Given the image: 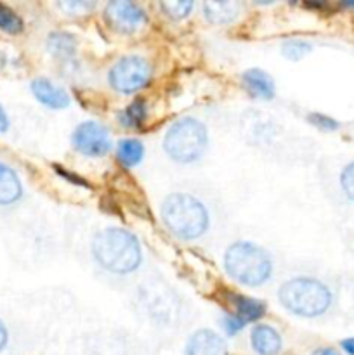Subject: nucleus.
<instances>
[{
	"label": "nucleus",
	"instance_id": "nucleus-24",
	"mask_svg": "<svg viewBox=\"0 0 354 355\" xmlns=\"http://www.w3.org/2000/svg\"><path fill=\"white\" fill-rule=\"evenodd\" d=\"M340 186H342L344 194L354 201V162L349 163L340 173Z\"/></svg>",
	"mask_w": 354,
	"mask_h": 355
},
{
	"label": "nucleus",
	"instance_id": "nucleus-16",
	"mask_svg": "<svg viewBox=\"0 0 354 355\" xmlns=\"http://www.w3.org/2000/svg\"><path fill=\"white\" fill-rule=\"evenodd\" d=\"M47 49L56 58H71L76 52V38L65 31H54L47 38Z\"/></svg>",
	"mask_w": 354,
	"mask_h": 355
},
{
	"label": "nucleus",
	"instance_id": "nucleus-25",
	"mask_svg": "<svg viewBox=\"0 0 354 355\" xmlns=\"http://www.w3.org/2000/svg\"><path fill=\"white\" fill-rule=\"evenodd\" d=\"M222 328H224V331L228 333L229 336H233L238 335V333L245 328V322H243L242 319L236 318L235 314H226L224 319H222Z\"/></svg>",
	"mask_w": 354,
	"mask_h": 355
},
{
	"label": "nucleus",
	"instance_id": "nucleus-14",
	"mask_svg": "<svg viewBox=\"0 0 354 355\" xmlns=\"http://www.w3.org/2000/svg\"><path fill=\"white\" fill-rule=\"evenodd\" d=\"M23 196V186L17 173L0 163V205H12Z\"/></svg>",
	"mask_w": 354,
	"mask_h": 355
},
{
	"label": "nucleus",
	"instance_id": "nucleus-2",
	"mask_svg": "<svg viewBox=\"0 0 354 355\" xmlns=\"http://www.w3.org/2000/svg\"><path fill=\"white\" fill-rule=\"evenodd\" d=\"M228 276L243 286H260L273 274V260L269 253L253 243H233L224 255Z\"/></svg>",
	"mask_w": 354,
	"mask_h": 355
},
{
	"label": "nucleus",
	"instance_id": "nucleus-30",
	"mask_svg": "<svg viewBox=\"0 0 354 355\" xmlns=\"http://www.w3.org/2000/svg\"><path fill=\"white\" fill-rule=\"evenodd\" d=\"M346 6L347 7H353V9H354V0H353V2H346Z\"/></svg>",
	"mask_w": 354,
	"mask_h": 355
},
{
	"label": "nucleus",
	"instance_id": "nucleus-22",
	"mask_svg": "<svg viewBox=\"0 0 354 355\" xmlns=\"http://www.w3.org/2000/svg\"><path fill=\"white\" fill-rule=\"evenodd\" d=\"M59 7L69 16H83L89 14L96 7V2H78V0H69V2H59Z\"/></svg>",
	"mask_w": 354,
	"mask_h": 355
},
{
	"label": "nucleus",
	"instance_id": "nucleus-13",
	"mask_svg": "<svg viewBox=\"0 0 354 355\" xmlns=\"http://www.w3.org/2000/svg\"><path fill=\"white\" fill-rule=\"evenodd\" d=\"M229 302H231L233 309L236 318L242 319L243 322H253V321H259L264 314H266V304L260 300H255V298H250L245 297V295H229Z\"/></svg>",
	"mask_w": 354,
	"mask_h": 355
},
{
	"label": "nucleus",
	"instance_id": "nucleus-6",
	"mask_svg": "<svg viewBox=\"0 0 354 355\" xmlns=\"http://www.w3.org/2000/svg\"><path fill=\"white\" fill-rule=\"evenodd\" d=\"M151 64L141 55H125L115 62L110 71V83L121 94H134L144 89L151 80Z\"/></svg>",
	"mask_w": 354,
	"mask_h": 355
},
{
	"label": "nucleus",
	"instance_id": "nucleus-21",
	"mask_svg": "<svg viewBox=\"0 0 354 355\" xmlns=\"http://www.w3.org/2000/svg\"><path fill=\"white\" fill-rule=\"evenodd\" d=\"M311 49L312 47L309 42L288 40V42H285L283 47H281V51H283L285 58L292 59V61H298V59H302L304 55H307L309 52H311Z\"/></svg>",
	"mask_w": 354,
	"mask_h": 355
},
{
	"label": "nucleus",
	"instance_id": "nucleus-10",
	"mask_svg": "<svg viewBox=\"0 0 354 355\" xmlns=\"http://www.w3.org/2000/svg\"><path fill=\"white\" fill-rule=\"evenodd\" d=\"M250 345L257 355H280L283 340L273 326L257 324L250 333Z\"/></svg>",
	"mask_w": 354,
	"mask_h": 355
},
{
	"label": "nucleus",
	"instance_id": "nucleus-19",
	"mask_svg": "<svg viewBox=\"0 0 354 355\" xmlns=\"http://www.w3.org/2000/svg\"><path fill=\"white\" fill-rule=\"evenodd\" d=\"M163 12L170 17V19H184V17L189 16V12L193 10L194 3L191 0H165V2L160 3Z\"/></svg>",
	"mask_w": 354,
	"mask_h": 355
},
{
	"label": "nucleus",
	"instance_id": "nucleus-18",
	"mask_svg": "<svg viewBox=\"0 0 354 355\" xmlns=\"http://www.w3.org/2000/svg\"><path fill=\"white\" fill-rule=\"evenodd\" d=\"M146 116H148V106H146L144 99H135L134 103L128 104L124 111L120 113L118 120H120L121 125L128 128L141 127L144 123Z\"/></svg>",
	"mask_w": 354,
	"mask_h": 355
},
{
	"label": "nucleus",
	"instance_id": "nucleus-28",
	"mask_svg": "<svg viewBox=\"0 0 354 355\" xmlns=\"http://www.w3.org/2000/svg\"><path fill=\"white\" fill-rule=\"evenodd\" d=\"M7 340H9V333H7V328L3 326V322L0 321V350L6 349Z\"/></svg>",
	"mask_w": 354,
	"mask_h": 355
},
{
	"label": "nucleus",
	"instance_id": "nucleus-20",
	"mask_svg": "<svg viewBox=\"0 0 354 355\" xmlns=\"http://www.w3.org/2000/svg\"><path fill=\"white\" fill-rule=\"evenodd\" d=\"M24 24L23 19L14 12L10 7L0 3V30L6 31V33H19L23 31Z\"/></svg>",
	"mask_w": 354,
	"mask_h": 355
},
{
	"label": "nucleus",
	"instance_id": "nucleus-11",
	"mask_svg": "<svg viewBox=\"0 0 354 355\" xmlns=\"http://www.w3.org/2000/svg\"><path fill=\"white\" fill-rule=\"evenodd\" d=\"M31 92L33 96L40 101L42 104H45L47 107L52 110H62L69 104V96L65 89L54 85L51 80L47 78H35L31 82Z\"/></svg>",
	"mask_w": 354,
	"mask_h": 355
},
{
	"label": "nucleus",
	"instance_id": "nucleus-9",
	"mask_svg": "<svg viewBox=\"0 0 354 355\" xmlns=\"http://www.w3.org/2000/svg\"><path fill=\"white\" fill-rule=\"evenodd\" d=\"M186 355H228V345L212 329H200L187 340Z\"/></svg>",
	"mask_w": 354,
	"mask_h": 355
},
{
	"label": "nucleus",
	"instance_id": "nucleus-4",
	"mask_svg": "<svg viewBox=\"0 0 354 355\" xmlns=\"http://www.w3.org/2000/svg\"><path fill=\"white\" fill-rule=\"evenodd\" d=\"M280 302L287 311L301 318H318L332 305V291L312 277H294L280 288Z\"/></svg>",
	"mask_w": 354,
	"mask_h": 355
},
{
	"label": "nucleus",
	"instance_id": "nucleus-29",
	"mask_svg": "<svg viewBox=\"0 0 354 355\" xmlns=\"http://www.w3.org/2000/svg\"><path fill=\"white\" fill-rule=\"evenodd\" d=\"M7 128H9V118H7V114H6V111H3V107L0 106V134L7 132Z\"/></svg>",
	"mask_w": 354,
	"mask_h": 355
},
{
	"label": "nucleus",
	"instance_id": "nucleus-5",
	"mask_svg": "<svg viewBox=\"0 0 354 355\" xmlns=\"http://www.w3.org/2000/svg\"><path fill=\"white\" fill-rule=\"evenodd\" d=\"M208 134L196 118H180L167 130L163 149L177 163H191L201 158L207 149Z\"/></svg>",
	"mask_w": 354,
	"mask_h": 355
},
{
	"label": "nucleus",
	"instance_id": "nucleus-7",
	"mask_svg": "<svg viewBox=\"0 0 354 355\" xmlns=\"http://www.w3.org/2000/svg\"><path fill=\"white\" fill-rule=\"evenodd\" d=\"M71 141L76 151L92 158L108 155L111 149L110 132L97 121H85L78 125L73 132Z\"/></svg>",
	"mask_w": 354,
	"mask_h": 355
},
{
	"label": "nucleus",
	"instance_id": "nucleus-3",
	"mask_svg": "<svg viewBox=\"0 0 354 355\" xmlns=\"http://www.w3.org/2000/svg\"><path fill=\"white\" fill-rule=\"evenodd\" d=\"M162 218L174 236L180 239H196L208 227L207 208L189 194H170L162 203Z\"/></svg>",
	"mask_w": 354,
	"mask_h": 355
},
{
	"label": "nucleus",
	"instance_id": "nucleus-8",
	"mask_svg": "<svg viewBox=\"0 0 354 355\" xmlns=\"http://www.w3.org/2000/svg\"><path fill=\"white\" fill-rule=\"evenodd\" d=\"M104 19L120 33H134L144 26L148 16L137 3L128 0H113L104 9Z\"/></svg>",
	"mask_w": 354,
	"mask_h": 355
},
{
	"label": "nucleus",
	"instance_id": "nucleus-17",
	"mask_svg": "<svg viewBox=\"0 0 354 355\" xmlns=\"http://www.w3.org/2000/svg\"><path fill=\"white\" fill-rule=\"evenodd\" d=\"M117 156L121 165L130 168V166H135L142 159V156H144V146L137 139H124L118 144Z\"/></svg>",
	"mask_w": 354,
	"mask_h": 355
},
{
	"label": "nucleus",
	"instance_id": "nucleus-23",
	"mask_svg": "<svg viewBox=\"0 0 354 355\" xmlns=\"http://www.w3.org/2000/svg\"><path fill=\"white\" fill-rule=\"evenodd\" d=\"M307 121L311 125H314L316 128H319V130H325V132H333L339 128V121L333 120V118L326 116V114L323 113H311L307 116Z\"/></svg>",
	"mask_w": 354,
	"mask_h": 355
},
{
	"label": "nucleus",
	"instance_id": "nucleus-1",
	"mask_svg": "<svg viewBox=\"0 0 354 355\" xmlns=\"http://www.w3.org/2000/svg\"><path fill=\"white\" fill-rule=\"evenodd\" d=\"M92 255L103 269L115 274H128L141 263V246L134 234L120 227L97 232L92 241Z\"/></svg>",
	"mask_w": 354,
	"mask_h": 355
},
{
	"label": "nucleus",
	"instance_id": "nucleus-15",
	"mask_svg": "<svg viewBox=\"0 0 354 355\" xmlns=\"http://www.w3.org/2000/svg\"><path fill=\"white\" fill-rule=\"evenodd\" d=\"M239 9H242V6L238 2H233V0H229V2H224V0L205 2L203 16L214 24H228L238 17Z\"/></svg>",
	"mask_w": 354,
	"mask_h": 355
},
{
	"label": "nucleus",
	"instance_id": "nucleus-27",
	"mask_svg": "<svg viewBox=\"0 0 354 355\" xmlns=\"http://www.w3.org/2000/svg\"><path fill=\"white\" fill-rule=\"evenodd\" d=\"M340 347L347 355H354V338H346L340 342Z\"/></svg>",
	"mask_w": 354,
	"mask_h": 355
},
{
	"label": "nucleus",
	"instance_id": "nucleus-26",
	"mask_svg": "<svg viewBox=\"0 0 354 355\" xmlns=\"http://www.w3.org/2000/svg\"><path fill=\"white\" fill-rule=\"evenodd\" d=\"M311 355H342L337 349H332V347H319V349L312 350Z\"/></svg>",
	"mask_w": 354,
	"mask_h": 355
},
{
	"label": "nucleus",
	"instance_id": "nucleus-12",
	"mask_svg": "<svg viewBox=\"0 0 354 355\" xmlns=\"http://www.w3.org/2000/svg\"><path fill=\"white\" fill-rule=\"evenodd\" d=\"M243 85H245L246 92L253 97V99H273L274 92V82L267 73L262 69L252 68L248 71L243 73L242 76Z\"/></svg>",
	"mask_w": 354,
	"mask_h": 355
}]
</instances>
